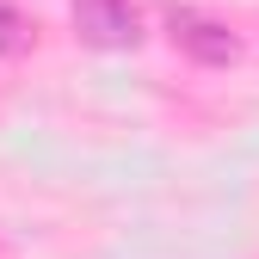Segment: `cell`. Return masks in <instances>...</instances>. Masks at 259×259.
<instances>
[{
    "mask_svg": "<svg viewBox=\"0 0 259 259\" xmlns=\"http://www.w3.org/2000/svg\"><path fill=\"white\" fill-rule=\"evenodd\" d=\"M167 31H173V44L185 50V56H198V62H210V68H229V62L241 56V37L229 25H216V19H204V13H173L167 19Z\"/></svg>",
    "mask_w": 259,
    "mask_h": 259,
    "instance_id": "1",
    "label": "cell"
},
{
    "mask_svg": "<svg viewBox=\"0 0 259 259\" xmlns=\"http://www.w3.org/2000/svg\"><path fill=\"white\" fill-rule=\"evenodd\" d=\"M74 25L87 44L123 50V44H136V0H74Z\"/></svg>",
    "mask_w": 259,
    "mask_h": 259,
    "instance_id": "2",
    "label": "cell"
},
{
    "mask_svg": "<svg viewBox=\"0 0 259 259\" xmlns=\"http://www.w3.org/2000/svg\"><path fill=\"white\" fill-rule=\"evenodd\" d=\"M19 44H25V19L7 7V0H0V56H13Z\"/></svg>",
    "mask_w": 259,
    "mask_h": 259,
    "instance_id": "3",
    "label": "cell"
}]
</instances>
